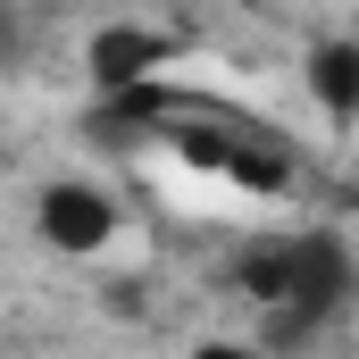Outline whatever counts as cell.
Returning a JSON list of instances; mask_svg holds the SVG:
<instances>
[{
	"mask_svg": "<svg viewBox=\"0 0 359 359\" xmlns=\"http://www.w3.org/2000/svg\"><path fill=\"white\" fill-rule=\"evenodd\" d=\"M234 284L268 309V343H301L318 318L343 309V292H351V251H343V234H326V226L268 234V243H251V251L234 259Z\"/></svg>",
	"mask_w": 359,
	"mask_h": 359,
	"instance_id": "6da1fadb",
	"label": "cell"
},
{
	"mask_svg": "<svg viewBox=\"0 0 359 359\" xmlns=\"http://www.w3.org/2000/svg\"><path fill=\"white\" fill-rule=\"evenodd\" d=\"M168 142H176V159L184 168H201V176H226V184H243V192H284L292 184V168L276 159V151H259L251 134H234V126H159Z\"/></svg>",
	"mask_w": 359,
	"mask_h": 359,
	"instance_id": "7a4b0ae2",
	"label": "cell"
},
{
	"mask_svg": "<svg viewBox=\"0 0 359 359\" xmlns=\"http://www.w3.org/2000/svg\"><path fill=\"white\" fill-rule=\"evenodd\" d=\"M34 226H42V243H50V251H76V259H92V251L117 234V201H109L100 184L59 176V184H42V201H34Z\"/></svg>",
	"mask_w": 359,
	"mask_h": 359,
	"instance_id": "3957f363",
	"label": "cell"
},
{
	"mask_svg": "<svg viewBox=\"0 0 359 359\" xmlns=\"http://www.w3.org/2000/svg\"><path fill=\"white\" fill-rule=\"evenodd\" d=\"M84 67H92V92H126V84H142V76L168 67V34L159 25H100Z\"/></svg>",
	"mask_w": 359,
	"mask_h": 359,
	"instance_id": "277c9868",
	"label": "cell"
},
{
	"mask_svg": "<svg viewBox=\"0 0 359 359\" xmlns=\"http://www.w3.org/2000/svg\"><path fill=\"white\" fill-rule=\"evenodd\" d=\"M309 92L326 117H351L359 109V42H318L309 50Z\"/></svg>",
	"mask_w": 359,
	"mask_h": 359,
	"instance_id": "5b68a950",
	"label": "cell"
}]
</instances>
